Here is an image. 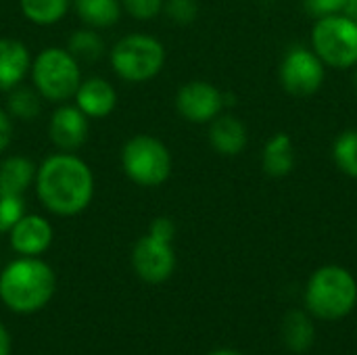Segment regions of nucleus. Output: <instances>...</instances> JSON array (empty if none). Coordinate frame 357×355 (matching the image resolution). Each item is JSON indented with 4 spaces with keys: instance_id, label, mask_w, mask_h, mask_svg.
<instances>
[{
    "instance_id": "obj_1",
    "label": "nucleus",
    "mask_w": 357,
    "mask_h": 355,
    "mask_svg": "<svg viewBox=\"0 0 357 355\" xmlns=\"http://www.w3.org/2000/svg\"><path fill=\"white\" fill-rule=\"evenodd\" d=\"M36 192L48 211L77 216L92 201L94 176L88 163L71 153L50 155L36 169Z\"/></svg>"
},
{
    "instance_id": "obj_2",
    "label": "nucleus",
    "mask_w": 357,
    "mask_h": 355,
    "mask_svg": "<svg viewBox=\"0 0 357 355\" xmlns=\"http://www.w3.org/2000/svg\"><path fill=\"white\" fill-rule=\"evenodd\" d=\"M54 272L36 257H21L0 274V299L17 314L42 310L54 295Z\"/></svg>"
},
{
    "instance_id": "obj_3",
    "label": "nucleus",
    "mask_w": 357,
    "mask_h": 355,
    "mask_svg": "<svg viewBox=\"0 0 357 355\" xmlns=\"http://www.w3.org/2000/svg\"><path fill=\"white\" fill-rule=\"evenodd\" d=\"M356 303V278L341 266H324L307 282L305 310L320 320H341L354 312Z\"/></svg>"
},
{
    "instance_id": "obj_4",
    "label": "nucleus",
    "mask_w": 357,
    "mask_h": 355,
    "mask_svg": "<svg viewBox=\"0 0 357 355\" xmlns=\"http://www.w3.org/2000/svg\"><path fill=\"white\" fill-rule=\"evenodd\" d=\"M31 77L40 96L52 103H63L75 96L82 84L79 61L67 48H44L33 59Z\"/></svg>"
},
{
    "instance_id": "obj_5",
    "label": "nucleus",
    "mask_w": 357,
    "mask_h": 355,
    "mask_svg": "<svg viewBox=\"0 0 357 355\" xmlns=\"http://www.w3.org/2000/svg\"><path fill=\"white\" fill-rule=\"evenodd\" d=\"M121 167L138 186H161L172 174V155L167 146L149 134H138L123 144Z\"/></svg>"
},
{
    "instance_id": "obj_6",
    "label": "nucleus",
    "mask_w": 357,
    "mask_h": 355,
    "mask_svg": "<svg viewBox=\"0 0 357 355\" xmlns=\"http://www.w3.org/2000/svg\"><path fill=\"white\" fill-rule=\"evenodd\" d=\"M163 44L146 33H130L111 50V67L126 82H146L163 69Z\"/></svg>"
},
{
    "instance_id": "obj_7",
    "label": "nucleus",
    "mask_w": 357,
    "mask_h": 355,
    "mask_svg": "<svg viewBox=\"0 0 357 355\" xmlns=\"http://www.w3.org/2000/svg\"><path fill=\"white\" fill-rule=\"evenodd\" d=\"M314 50L331 67H351L357 63V23L343 15L318 19L312 33Z\"/></svg>"
},
{
    "instance_id": "obj_8",
    "label": "nucleus",
    "mask_w": 357,
    "mask_h": 355,
    "mask_svg": "<svg viewBox=\"0 0 357 355\" xmlns=\"http://www.w3.org/2000/svg\"><path fill=\"white\" fill-rule=\"evenodd\" d=\"M280 82L287 92L295 96L314 94L324 82V65L322 59L307 48H293L280 67Z\"/></svg>"
},
{
    "instance_id": "obj_9",
    "label": "nucleus",
    "mask_w": 357,
    "mask_h": 355,
    "mask_svg": "<svg viewBox=\"0 0 357 355\" xmlns=\"http://www.w3.org/2000/svg\"><path fill=\"white\" fill-rule=\"evenodd\" d=\"M132 266L144 282L151 285L165 282L176 268V255L172 243L157 241L151 234L142 236L132 251Z\"/></svg>"
},
{
    "instance_id": "obj_10",
    "label": "nucleus",
    "mask_w": 357,
    "mask_h": 355,
    "mask_svg": "<svg viewBox=\"0 0 357 355\" xmlns=\"http://www.w3.org/2000/svg\"><path fill=\"white\" fill-rule=\"evenodd\" d=\"M222 105L224 96L209 82H188L178 90L176 96L178 113L192 123H205L215 119Z\"/></svg>"
},
{
    "instance_id": "obj_11",
    "label": "nucleus",
    "mask_w": 357,
    "mask_h": 355,
    "mask_svg": "<svg viewBox=\"0 0 357 355\" xmlns=\"http://www.w3.org/2000/svg\"><path fill=\"white\" fill-rule=\"evenodd\" d=\"M48 136L56 149L71 153L77 151L88 138V117L71 105H63L52 113Z\"/></svg>"
},
{
    "instance_id": "obj_12",
    "label": "nucleus",
    "mask_w": 357,
    "mask_h": 355,
    "mask_svg": "<svg viewBox=\"0 0 357 355\" xmlns=\"http://www.w3.org/2000/svg\"><path fill=\"white\" fill-rule=\"evenodd\" d=\"M8 234L13 249L23 257H38L52 243V226L42 216H23Z\"/></svg>"
},
{
    "instance_id": "obj_13",
    "label": "nucleus",
    "mask_w": 357,
    "mask_h": 355,
    "mask_svg": "<svg viewBox=\"0 0 357 355\" xmlns=\"http://www.w3.org/2000/svg\"><path fill=\"white\" fill-rule=\"evenodd\" d=\"M117 105L115 88L100 77H90L79 84L75 92V107L86 117H107Z\"/></svg>"
},
{
    "instance_id": "obj_14",
    "label": "nucleus",
    "mask_w": 357,
    "mask_h": 355,
    "mask_svg": "<svg viewBox=\"0 0 357 355\" xmlns=\"http://www.w3.org/2000/svg\"><path fill=\"white\" fill-rule=\"evenodd\" d=\"M31 67L29 50L23 42L0 38V90H13L21 84Z\"/></svg>"
},
{
    "instance_id": "obj_15",
    "label": "nucleus",
    "mask_w": 357,
    "mask_h": 355,
    "mask_svg": "<svg viewBox=\"0 0 357 355\" xmlns=\"http://www.w3.org/2000/svg\"><path fill=\"white\" fill-rule=\"evenodd\" d=\"M316 341V328L312 314L303 310H291L282 320V343L293 354H305Z\"/></svg>"
},
{
    "instance_id": "obj_16",
    "label": "nucleus",
    "mask_w": 357,
    "mask_h": 355,
    "mask_svg": "<svg viewBox=\"0 0 357 355\" xmlns=\"http://www.w3.org/2000/svg\"><path fill=\"white\" fill-rule=\"evenodd\" d=\"M211 146L222 155H238L247 144V128L234 115H222L213 119L209 130Z\"/></svg>"
},
{
    "instance_id": "obj_17",
    "label": "nucleus",
    "mask_w": 357,
    "mask_h": 355,
    "mask_svg": "<svg viewBox=\"0 0 357 355\" xmlns=\"http://www.w3.org/2000/svg\"><path fill=\"white\" fill-rule=\"evenodd\" d=\"M36 180V165L19 155L6 157L0 163V190L10 195H23Z\"/></svg>"
},
{
    "instance_id": "obj_18",
    "label": "nucleus",
    "mask_w": 357,
    "mask_h": 355,
    "mask_svg": "<svg viewBox=\"0 0 357 355\" xmlns=\"http://www.w3.org/2000/svg\"><path fill=\"white\" fill-rule=\"evenodd\" d=\"M77 17L90 27H111L119 21L121 0H73Z\"/></svg>"
},
{
    "instance_id": "obj_19",
    "label": "nucleus",
    "mask_w": 357,
    "mask_h": 355,
    "mask_svg": "<svg viewBox=\"0 0 357 355\" xmlns=\"http://www.w3.org/2000/svg\"><path fill=\"white\" fill-rule=\"evenodd\" d=\"M295 153L293 142L287 134H276L264 149V169L268 176L282 178L293 169Z\"/></svg>"
},
{
    "instance_id": "obj_20",
    "label": "nucleus",
    "mask_w": 357,
    "mask_h": 355,
    "mask_svg": "<svg viewBox=\"0 0 357 355\" xmlns=\"http://www.w3.org/2000/svg\"><path fill=\"white\" fill-rule=\"evenodd\" d=\"M23 15L36 25H52L59 23L73 0H19Z\"/></svg>"
},
{
    "instance_id": "obj_21",
    "label": "nucleus",
    "mask_w": 357,
    "mask_h": 355,
    "mask_svg": "<svg viewBox=\"0 0 357 355\" xmlns=\"http://www.w3.org/2000/svg\"><path fill=\"white\" fill-rule=\"evenodd\" d=\"M102 40L94 29H77L73 31V36L69 38L67 50L77 59V61H86V63H94L100 59L102 54Z\"/></svg>"
},
{
    "instance_id": "obj_22",
    "label": "nucleus",
    "mask_w": 357,
    "mask_h": 355,
    "mask_svg": "<svg viewBox=\"0 0 357 355\" xmlns=\"http://www.w3.org/2000/svg\"><path fill=\"white\" fill-rule=\"evenodd\" d=\"M335 161L347 176L357 178V130L343 132L335 142Z\"/></svg>"
},
{
    "instance_id": "obj_23",
    "label": "nucleus",
    "mask_w": 357,
    "mask_h": 355,
    "mask_svg": "<svg viewBox=\"0 0 357 355\" xmlns=\"http://www.w3.org/2000/svg\"><path fill=\"white\" fill-rule=\"evenodd\" d=\"M8 113H10V117L29 121L40 113V98L29 88L17 86L10 90V96H8Z\"/></svg>"
},
{
    "instance_id": "obj_24",
    "label": "nucleus",
    "mask_w": 357,
    "mask_h": 355,
    "mask_svg": "<svg viewBox=\"0 0 357 355\" xmlns=\"http://www.w3.org/2000/svg\"><path fill=\"white\" fill-rule=\"evenodd\" d=\"M25 216L23 195H10L0 190V232H8Z\"/></svg>"
},
{
    "instance_id": "obj_25",
    "label": "nucleus",
    "mask_w": 357,
    "mask_h": 355,
    "mask_svg": "<svg viewBox=\"0 0 357 355\" xmlns=\"http://www.w3.org/2000/svg\"><path fill=\"white\" fill-rule=\"evenodd\" d=\"M165 13L174 23L188 25L197 19L199 6L195 0H167L165 2Z\"/></svg>"
},
{
    "instance_id": "obj_26",
    "label": "nucleus",
    "mask_w": 357,
    "mask_h": 355,
    "mask_svg": "<svg viewBox=\"0 0 357 355\" xmlns=\"http://www.w3.org/2000/svg\"><path fill=\"white\" fill-rule=\"evenodd\" d=\"M121 6L134 19L146 21L159 15V10L163 8V0H121Z\"/></svg>"
},
{
    "instance_id": "obj_27",
    "label": "nucleus",
    "mask_w": 357,
    "mask_h": 355,
    "mask_svg": "<svg viewBox=\"0 0 357 355\" xmlns=\"http://www.w3.org/2000/svg\"><path fill=\"white\" fill-rule=\"evenodd\" d=\"M347 0H305V10L318 19L328 15H339Z\"/></svg>"
},
{
    "instance_id": "obj_28",
    "label": "nucleus",
    "mask_w": 357,
    "mask_h": 355,
    "mask_svg": "<svg viewBox=\"0 0 357 355\" xmlns=\"http://www.w3.org/2000/svg\"><path fill=\"white\" fill-rule=\"evenodd\" d=\"M149 234L157 241H163V243H172L174 236H176V224L169 220V218H157L151 228H149Z\"/></svg>"
},
{
    "instance_id": "obj_29",
    "label": "nucleus",
    "mask_w": 357,
    "mask_h": 355,
    "mask_svg": "<svg viewBox=\"0 0 357 355\" xmlns=\"http://www.w3.org/2000/svg\"><path fill=\"white\" fill-rule=\"evenodd\" d=\"M13 140V119L8 113L0 111V153L8 149Z\"/></svg>"
},
{
    "instance_id": "obj_30",
    "label": "nucleus",
    "mask_w": 357,
    "mask_h": 355,
    "mask_svg": "<svg viewBox=\"0 0 357 355\" xmlns=\"http://www.w3.org/2000/svg\"><path fill=\"white\" fill-rule=\"evenodd\" d=\"M0 355H10V335L0 324Z\"/></svg>"
},
{
    "instance_id": "obj_31",
    "label": "nucleus",
    "mask_w": 357,
    "mask_h": 355,
    "mask_svg": "<svg viewBox=\"0 0 357 355\" xmlns=\"http://www.w3.org/2000/svg\"><path fill=\"white\" fill-rule=\"evenodd\" d=\"M343 13H345L347 19H351L354 23H357V0H347Z\"/></svg>"
},
{
    "instance_id": "obj_32",
    "label": "nucleus",
    "mask_w": 357,
    "mask_h": 355,
    "mask_svg": "<svg viewBox=\"0 0 357 355\" xmlns=\"http://www.w3.org/2000/svg\"><path fill=\"white\" fill-rule=\"evenodd\" d=\"M209 355H243V354L232 352V349H218V352H213V354H209Z\"/></svg>"
},
{
    "instance_id": "obj_33",
    "label": "nucleus",
    "mask_w": 357,
    "mask_h": 355,
    "mask_svg": "<svg viewBox=\"0 0 357 355\" xmlns=\"http://www.w3.org/2000/svg\"><path fill=\"white\" fill-rule=\"evenodd\" d=\"M356 88H357V73H356Z\"/></svg>"
}]
</instances>
